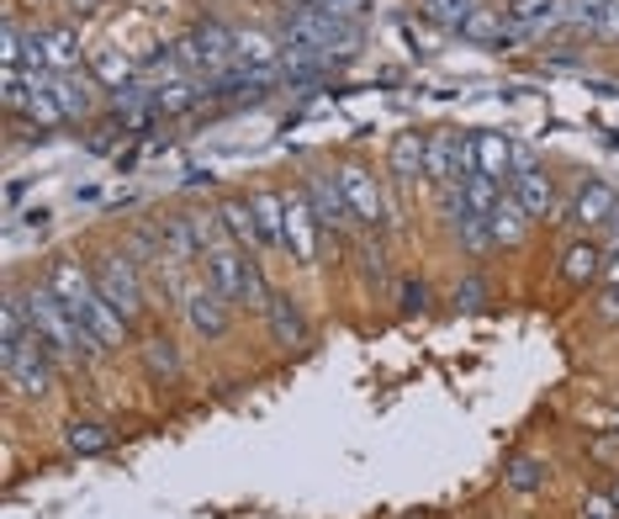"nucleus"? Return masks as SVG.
<instances>
[{"mask_svg": "<svg viewBox=\"0 0 619 519\" xmlns=\"http://www.w3.org/2000/svg\"><path fill=\"white\" fill-rule=\"evenodd\" d=\"M206 275H212V286L228 297V303H249V307H266L270 292H266V275L255 266V255L238 245H217L206 249Z\"/></svg>", "mask_w": 619, "mask_h": 519, "instance_id": "f257e3e1", "label": "nucleus"}, {"mask_svg": "<svg viewBox=\"0 0 619 519\" xmlns=\"http://www.w3.org/2000/svg\"><path fill=\"white\" fill-rule=\"evenodd\" d=\"M22 303H27V324L37 329L43 350H48L54 361L80 356V318L59 303V292H54V286H37V292H27Z\"/></svg>", "mask_w": 619, "mask_h": 519, "instance_id": "f03ea898", "label": "nucleus"}, {"mask_svg": "<svg viewBox=\"0 0 619 519\" xmlns=\"http://www.w3.org/2000/svg\"><path fill=\"white\" fill-rule=\"evenodd\" d=\"M54 356L43 350V339L37 329H27L22 345H0V371H5V382L16 387V397H43L54 387Z\"/></svg>", "mask_w": 619, "mask_h": 519, "instance_id": "7ed1b4c3", "label": "nucleus"}, {"mask_svg": "<svg viewBox=\"0 0 619 519\" xmlns=\"http://www.w3.org/2000/svg\"><path fill=\"white\" fill-rule=\"evenodd\" d=\"M180 69H206V75H223L234 64V32L217 27V22H202L196 32H185L176 43Z\"/></svg>", "mask_w": 619, "mask_h": 519, "instance_id": "20e7f679", "label": "nucleus"}, {"mask_svg": "<svg viewBox=\"0 0 619 519\" xmlns=\"http://www.w3.org/2000/svg\"><path fill=\"white\" fill-rule=\"evenodd\" d=\"M95 292L117 307L127 324L144 313V286H138V271H133L127 255H106V260H95Z\"/></svg>", "mask_w": 619, "mask_h": 519, "instance_id": "39448f33", "label": "nucleus"}, {"mask_svg": "<svg viewBox=\"0 0 619 519\" xmlns=\"http://www.w3.org/2000/svg\"><path fill=\"white\" fill-rule=\"evenodd\" d=\"M339 185H345V202H350V213L365 223V228H386V196L376 176L371 170H360V165H345L339 170Z\"/></svg>", "mask_w": 619, "mask_h": 519, "instance_id": "423d86ee", "label": "nucleus"}, {"mask_svg": "<svg viewBox=\"0 0 619 519\" xmlns=\"http://www.w3.org/2000/svg\"><path fill=\"white\" fill-rule=\"evenodd\" d=\"M318 213H313V202H307V191L296 185V191H286V249H292L302 266H313L318 260Z\"/></svg>", "mask_w": 619, "mask_h": 519, "instance_id": "0eeeda50", "label": "nucleus"}, {"mask_svg": "<svg viewBox=\"0 0 619 519\" xmlns=\"http://www.w3.org/2000/svg\"><path fill=\"white\" fill-rule=\"evenodd\" d=\"M615 213H619L615 185L609 181H583L577 185V196H572V207H566V223H577V228H604Z\"/></svg>", "mask_w": 619, "mask_h": 519, "instance_id": "6e6552de", "label": "nucleus"}, {"mask_svg": "<svg viewBox=\"0 0 619 519\" xmlns=\"http://www.w3.org/2000/svg\"><path fill=\"white\" fill-rule=\"evenodd\" d=\"M48 286L59 292V303L75 313V318H86V307L101 297L95 292V275H86L75 260H54V271H48Z\"/></svg>", "mask_w": 619, "mask_h": 519, "instance_id": "1a4fd4ad", "label": "nucleus"}, {"mask_svg": "<svg viewBox=\"0 0 619 519\" xmlns=\"http://www.w3.org/2000/svg\"><path fill=\"white\" fill-rule=\"evenodd\" d=\"M185 318H191L196 335L217 339L228 329V297H223L217 286H191V292H185Z\"/></svg>", "mask_w": 619, "mask_h": 519, "instance_id": "9d476101", "label": "nucleus"}, {"mask_svg": "<svg viewBox=\"0 0 619 519\" xmlns=\"http://www.w3.org/2000/svg\"><path fill=\"white\" fill-rule=\"evenodd\" d=\"M424 181H435V185L461 181V138H455V133H429V149H424Z\"/></svg>", "mask_w": 619, "mask_h": 519, "instance_id": "9b49d317", "label": "nucleus"}, {"mask_svg": "<svg viewBox=\"0 0 619 519\" xmlns=\"http://www.w3.org/2000/svg\"><path fill=\"white\" fill-rule=\"evenodd\" d=\"M302 191H307V202H313V213H318L324 228H334V223H350V217H354L350 202H345V185H339V176H313Z\"/></svg>", "mask_w": 619, "mask_h": 519, "instance_id": "f8f14e48", "label": "nucleus"}, {"mask_svg": "<svg viewBox=\"0 0 619 519\" xmlns=\"http://www.w3.org/2000/svg\"><path fill=\"white\" fill-rule=\"evenodd\" d=\"M530 223H534V217L525 213V202H519L514 191H503V196H498V207L487 213V228H493V245H519V239L530 234Z\"/></svg>", "mask_w": 619, "mask_h": 519, "instance_id": "ddd939ff", "label": "nucleus"}, {"mask_svg": "<svg viewBox=\"0 0 619 519\" xmlns=\"http://www.w3.org/2000/svg\"><path fill=\"white\" fill-rule=\"evenodd\" d=\"M514 196L525 202V213L534 217V223H545V217L556 213V185H551V176L534 165V170H525V176H514Z\"/></svg>", "mask_w": 619, "mask_h": 519, "instance_id": "4468645a", "label": "nucleus"}, {"mask_svg": "<svg viewBox=\"0 0 619 519\" xmlns=\"http://www.w3.org/2000/svg\"><path fill=\"white\" fill-rule=\"evenodd\" d=\"M561 275L572 281V286H588L604 275V245L598 239H577V245L561 249Z\"/></svg>", "mask_w": 619, "mask_h": 519, "instance_id": "2eb2a0df", "label": "nucleus"}, {"mask_svg": "<svg viewBox=\"0 0 619 519\" xmlns=\"http://www.w3.org/2000/svg\"><path fill=\"white\" fill-rule=\"evenodd\" d=\"M249 207L260 217V239H266L270 249L286 245V191H255Z\"/></svg>", "mask_w": 619, "mask_h": 519, "instance_id": "dca6fc26", "label": "nucleus"}, {"mask_svg": "<svg viewBox=\"0 0 619 519\" xmlns=\"http://www.w3.org/2000/svg\"><path fill=\"white\" fill-rule=\"evenodd\" d=\"M472 154H476V176H493L498 185H503V176L514 170V144H508L503 133H476Z\"/></svg>", "mask_w": 619, "mask_h": 519, "instance_id": "f3484780", "label": "nucleus"}, {"mask_svg": "<svg viewBox=\"0 0 619 519\" xmlns=\"http://www.w3.org/2000/svg\"><path fill=\"white\" fill-rule=\"evenodd\" d=\"M266 318H270V335H275V345H307V318L296 313V303H292V297H281V292H270Z\"/></svg>", "mask_w": 619, "mask_h": 519, "instance_id": "a211bd4d", "label": "nucleus"}, {"mask_svg": "<svg viewBox=\"0 0 619 519\" xmlns=\"http://www.w3.org/2000/svg\"><path fill=\"white\" fill-rule=\"evenodd\" d=\"M43 54H48V75H75L80 69V32L48 27L43 32Z\"/></svg>", "mask_w": 619, "mask_h": 519, "instance_id": "6ab92c4d", "label": "nucleus"}, {"mask_svg": "<svg viewBox=\"0 0 619 519\" xmlns=\"http://www.w3.org/2000/svg\"><path fill=\"white\" fill-rule=\"evenodd\" d=\"M424 149H429V133H397V138H392V154H386L392 176H397V181L424 176Z\"/></svg>", "mask_w": 619, "mask_h": 519, "instance_id": "aec40b11", "label": "nucleus"}, {"mask_svg": "<svg viewBox=\"0 0 619 519\" xmlns=\"http://www.w3.org/2000/svg\"><path fill=\"white\" fill-rule=\"evenodd\" d=\"M217 217H223V234H228L238 249L266 245V239H260V217H255V207H249V202H223V207H217Z\"/></svg>", "mask_w": 619, "mask_h": 519, "instance_id": "412c9836", "label": "nucleus"}, {"mask_svg": "<svg viewBox=\"0 0 619 519\" xmlns=\"http://www.w3.org/2000/svg\"><path fill=\"white\" fill-rule=\"evenodd\" d=\"M43 91H54L64 117H86L90 112V80L86 75H43Z\"/></svg>", "mask_w": 619, "mask_h": 519, "instance_id": "4be33fe9", "label": "nucleus"}, {"mask_svg": "<svg viewBox=\"0 0 619 519\" xmlns=\"http://www.w3.org/2000/svg\"><path fill=\"white\" fill-rule=\"evenodd\" d=\"M234 59L249 64V69H275V64H281V48L270 43L266 32H234Z\"/></svg>", "mask_w": 619, "mask_h": 519, "instance_id": "5701e85b", "label": "nucleus"}, {"mask_svg": "<svg viewBox=\"0 0 619 519\" xmlns=\"http://www.w3.org/2000/svg\"><path fill=\"white\" fill-rule=\"evenodd\" d=\"M64 445H69L75 456H101V451L112 445V429L106 425H80V419H75V425L64 429Z\"/></svg>", "mask_w": 619, "mask_h": 519, "instance_id": "b1692460", "label": "nucleus"}, {"mask_svg": "<svg viewBox=\"0 0 619 519\" xmlns=\"http://www.w3.org/2000/svg\"><path fill=\"white\" fill-rule=\"evenodd\" d=\"M90 69H95V80H106V86H127L138 69H133V59L127 54H117V48H95V59H90Z\"/></svg>", "mask_w": 619, "mask_h": 519, "instance_id": "393cba45", "label": "nucleus"}, {"mask_svg": "<svg viewBox=\"0 0 619 519\" xmlns=\"http://www.w3.org/2000/svg\"><path fill=\"white\" fill-rule=\"evenodd\" d=\"M503 483H508L514 493H540V488H545V461L514 456V461H508V472H503Z\"/></svg>", "mask_w": 619, "mask_h": 519, "instance_id": "a878e982", "label": "nucleus"}, {"mask_svg": "<svg viewBox=\"0 0 619 519\" xmlns=\"http://www.w3.org/2000/svg\"><path fill=\"white\" fill-rule=\"evenodd\" d=\"M144 366H148V376H159V382H170L180 371V361H176V345L170 339H159V335H148L144 339Z\"/></svg>", "mask_w": 619, "mask_h": 519, "instance_id": "bb28decb", "label": "nucleus"}, {"mask_svg": "<svg viewBox=\"0 0 619 519\" xmlns=\"http://www.w3.org/2000/svg\"><path fill=\"white\" fill-rule=\"evenodd\" d=\"M461 191H466V213H493V207H498V196H503V185L493 181V176H466V181H461Z\"/></svg>", "mask_w": 619, "mask_h": 519, "instance_id": "cd10ccee", "label": "nucleus"}, {"mask_svg": "<svg viewBox=\"0 0 619 519\" xmlns=\"http://www.w3.org/2000/svg\"><path fill=\"white\" fill-rule=\"evenodd\" d=\"M461 37H466V43H508L514 32L503 27L493 11H482V5H476L472 16H466V27H461Z\"/></svg>", "mask_w": 619, "mask_h": 519, "instance_id": "c85d7f7f", "label": "nucleus"}, {"mask_svg": "<svg viewBox=\"0 0 619 519\" xmlns=\"http://www.w3.org/2000/svg\"><path fill=\"white\" fill-rule=\"evenodd\" d=\"M476 11V0H424V16L429 22H440V27H450V32H461L466 27V16Z\"/></svg>", "mask_w": 619, "mask_h": 519, "instance_id": "c756f323", "label": "nucleus"}, {"mask_svg": "<svg viewBox=\"0 0 619 519\" xmlns=\"http://www.w3.org/2000/svg\"><path fill=\"white\" fill-rule=\"evenodd\" d=\"M185 106H196V86H191V80L154 86V112H185Z\"/></svg>", "mask_w": 619, "mask_h": 519, "instance_id": "7c9ffc66", "label": "nucleus"}, {"mask_svg": "<svg viewBox=\"0 0 619 519\" xmlns=\"http://www.w3.org/2000/svg\"><path fill=\"white\" fill-rule=\"evenodd\" d=\"M566 0H508V16H514V27H534L540 16H556Z\"/></svg>", "mask_w": 619, "mask_h": 519, "instance_id": "2f4dec72", "label": "nucleus"}, {"mask_svg": "<svg viewBox=\"0 0 619 519\" xmlns=\"http://www.w3.org/2000/svg\"><path fill=\"white\" fill-rule=\"evenodd\" d=\"M609 5H615V0H566V22L583 32H598V22H604Z\"/></svg>", "mask_w": 619, "mask_h": 519, "instance_id": "473e14b6", "label": "nucleus"}, {"mask_svg": "<svg viewBox=\"0 0 619 519\" xmlns=\"http://www.w3.org/2000/svg\"><path fill=\"white\" fill-rule=\"evenodd\" d=\"M455 234H461V245L472 249V255H482V249L493 245V228H487V217L482 213H466L461 223H455Z\"/></svg>", "mask_w": 619, "mask_h": 519, "instance_id": "72a5a7b5", "label": "nucleus"}, {"mask_svg": "<svg viewBox=\"0 0 619 519\" xmlns=\"http://www.w3.org/2000/svg\"><path fill=\"white\" fill-rule=\"evenodd\" d=\"M583 519H619V504L609 493H588L583 498Z\"/></svg>", "mask_w": 619, "mask_h": 519, "instance_id": "f704fd0d", "label": "nucleus"}, {"mask_svg": "<svg viewBox=\"0 0 619 519\" xmlns=\"http://www.w3.org/2000/svg\"><path fill=\"white\" fill-rule=\"evenodd\" d=\"M365 5H371V0H328V5H318V11H328L334 22H360Z\"/></svg>", "mask_w": 619, "mask_h": 519, "instance_id": "c9c22d12", "label": "nucleus"}, {"mask_svg": "<svg viewBox=\"0 0 619 519\" xmlns=\"http://www.w3.org/2000/svg\"><path fill=\"white\" fill-rule=\"evenodd\" d=\"M424 303H429L424 281H403V307H424Z\"/></svg>", "mask_w": 619, "mask_h": 519, "instance_id": "e433bc0d", "label": "nucleus"}, {"mask_svg": "<svg viewBox=\"0 0 619 519\" xmlns=\"http://www.w3.org/2000/svg\"><path fill=\"white\" fill-rule=\"evenodd\" d=\"M598 37H619V0L604 11V22H598Z\"/></svg>", "mask_w": 619, "mask_h": 519, "instance_id": "4c0bfd02", "label": "nucleus"}, {"mask_svg": "<svg viewBox=\"0 0 619 519\" xmlns=\"http://www.w3.org/2000/svg\"><path fill=\"white\" fill-rule=\"evenodd\" d=\"M598 281H604V292H619V255H609V266H604Z\"/></svg>", "mask_w": 619, "mask_h": 519, "instance_id": "58836bf2", "label": "nucleus"}, {"mask_svg": "<svg viewBox=\"0 0 619 519\" xmlns=\"http://www.w3.org/2000/svg\"><path fill=\"white\" fill-rule=\"evenodd\" d=\"M292 5H328V0H292Z\"/></svg>", "mask_w": 619, "mask_h": 519, "instance_id": "ea45409f", "label": "nucleus"}, {"mask_svg": "<svg viewBox=\"0 0 619 519\" xmlns=\"http://www.w3.org/2000/svg\"><path fill=\"white\" fill-rule=\"evenodd\" d=\"M609 498H615V504H619V483H615V493H609Z\"/></svg>", "mask_w": 619, "mask_h": 519, "instance_id": "a19ab883", "label": "nucleus"}]
</instances>
